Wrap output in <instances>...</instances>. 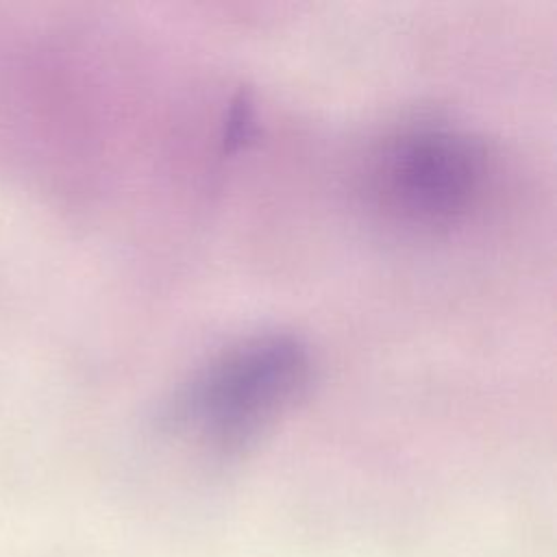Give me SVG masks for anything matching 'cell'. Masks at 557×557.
Masks as SVG:
<instances>
[{"mask_svg":"<svg viewBox=\"0 0 557 557\" xmlns=\"http://www.w3.org/2000/svg\"><path fill=\"white\" fill-rule=\"evenodd\" d=\"M309 348L289 333H257L209 357L165 403V424L218 453L255 442L307 392Z\"/></svg>","mask_w":557,"mask_h":557,"instance_id":"1","label":"cell"},{"mask_svg":"<svg viewBox=\"0 0 557 557\" xmlns=\"http://www.w3.org/2000/svg\"><path fill=\"white\" fill-rule=\"evenodd\" d=\"M492 185L487 146L448 124H413L385 135L368 154L363 194L387 222L448 231L481 209Z\"/></svg>","mask_w":557,"mask_h":557,"instance_id":"2","label":"cell"}]
</instances>
